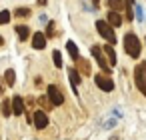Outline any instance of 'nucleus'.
Instances as JSON below:
<instances>
[{
    "instance_id": "16",
    "label": "nucleus",
    "mask_w": 146,
    "mask_h": 140,
    "mask_svg": "<svg viewBox=\"0 0 146 140\" xmlns=\"http://www.w3.org/2000/svg\"><path fill=\"white\" fill-rule=\"evenodd\" d=\"M108 6H110V10L120 12V10L124 8V2H122V0H108Z\"/></svg>"
},
{
    "instance_id": "9",
    "label": "nucleus",
    "mask_w": 146,
    "mask_h": 140,
    "mask_svg": "<svg viewBox=\"0 0 146 140\" xmlns=\"http://www.w3.org/2000/svg\"><path fill=\"white\" fill-rule=\"evenodd\" d=\"M32 46H34L36 50H42V48L46 46V34H42V32H36V34L32 36Z\"/></svg>"
},
{
    "instance_id": "13",
    "label": "nucleus",
    "mask_w": 146,
    "mask_h": 140,
    "mask_svg": "<svg viewBox=\"0 0 146 140\" xmlns=\"http://www.w3.org/2000/svg\"><path fill=\"white\" fill-rule=\"evenodd\" d=\"M76 64H78V72H82V74H90V64H88V60H84V58H76Z\"/></svg>"
},
{
    "instance_id": "1",
    "label": "nucleus",
    "mask_w": 146,
    "mask_h": 140,
    "mask_svg": "<svg viewBox=\"0 0 146 140\" xmlns=\"http://www.w3.org/2000/svg\"><path fill=\"white\" fill-rule=\"evenodd\" d=\"M124 50L130 58H138L140 56V40L134 32H128L124 36Z\"/></svg>"
},
{
    "instance_id": "19",
    "label": "nucleus",
    "mask_w": 146,
    "mask_h": 140,
    "mask_svg": "<svg viewBox=\"0 0 146 140\" xmlns=\"http://www.w3.org/2000/svg\"><path fill=\"white\" fill-rule=\"evenodd\" d=\"M52 58H54V66H56V68H62V56H60L58 50L52 52Z\"/></svg>"
},
{
    "instance_id": "3",
    "label": "nucleus",
    "mask_w": 146,
    "mask_h": 140,
    "mask_svg": "<svg viewBox=\"0 0 146 140\" xmlns=\"http://www.w3.org/2000/svg\"><path fill=\"white\" fill-rule=\"evenodd\" d=\"M96 30H98V34H100L106 42H110V44H114V42H116L114 28L108 24V20H98V22H96Z\"/></svg>"
},
{
    "instance_id": "11",
    "label": "nucleus",
    "mask_w": 146,
    "mask_h": 140,
    "mask_svg": "<svg viewBox=\"0 0 146 140\" xmlns=\"http://www.w3.org/2000/svg\"><path fill=\"white\" fill-rule=\"evenodd\" d=\"M102 52L108 56V64H110V66H114L118 58H116V54H114V48H112V44H106V46H102Z\"/></svg>"
},
{
    "instance_id": "12",
    "label": "nucleus",
    "mask_w": 146,
    "mask_h": 140,
    "mask_svg": "<svg viewBox=\"0 0 146 140\" xmlns=\"http://www.w3.org/2000/svg\"><path fill=\"white\" fill-rule=\"evenodd\" d=\"M68 78H70V82H72V88H74V92L78 94V90H76V88H78V84H80V72L72 68V70H68Z\"/></svg>"
},
{
    "instance_id": "15",
    "label": "nucleus",
    "mask_w": 146,
    "mask_h": 140,
    "mask_svg": "<svg viewBox=\"0 0 146 140\" xmlns=\"http://www.w3.org/2000/svg\"><path fill=\"white\" fill-rule=\"evenodd\" d=\"M66 50H68V54H70V58L72 60H76L80 54H78V48H76V44L74 42H66Z\"/></svg>"
},
{
    "instance_id": "10",
    "label": "nucleus",
    "mask_w": 146,
    "mask_h": 140,
    "mask_svg": "<svg viewBox=\"0 0 146 140\" xmlns=\"http://www.w3.org/2000/svg\"><path fill=\"white\" fill-rule=\"evenodd\" d=\"M108 24H110L112 28L120 26V24H122V16H120V12H116V10H110V12H108Z\"/></svg>"
},
{
    "instance_id": "8",
    "label": "nucleus",
    "mask_w": 146,
    "mask_h": 140,
    "mask_svg": "<svg viewBox=\"0 0 146 140\" xmlns=\"http://www.w3.org/2000/svg\"><path fill=\"white\" fill-rule=\"evenodd\" d=\"M10 104H12V112H14V116H20V114L24 112V100H22L20 96H14V98L10 100Z\"/></svg>"
},
{
    "instance_id": "29",
    "label": "nucleus",
    "mask_w": 146,
    "mask_h": 140,
    "mask_svg": "<svg viewBox=\"0 0 146 140\" xmlns=\"http://www.w3.org/2000/svg\"><path fill=\"white\" fill-rule=\"evenodd\" d=\"M144 40H146V38H144Z\"/></svg>"
},
{
    "instance_id": "4",
    "label": "nucleus",
    "mask_w": 146,
    "mask_h": 140,
    "mask_svg": "<svg viewBox=\"0 0 146 140\" xmlns=\"http://www.w3.org/2000/svg\"><path fill=\"white\" fill-rule=\"evenodd\" d=\"M94 82H96V86H98L100 90H104V92H112V90H114V82H112V78H110L108 74H96V76H94Z\"/></svg>"
},
{
    "instance_id": "25",
    "label": "nucleus",
    "mask_w": 146,
    "mask_h": 140,
    "mask_svg": "<svg viewBox=\"0 0 146 140\" xmlns=\"http://www.w3.org/2000/svg\"><path fill=\"white\" fill-rule=\"evenodd\" d=\"M46 36H54V22H48V28H46Z\"/></svg>"
},
{
    "instance_id": "21",
    "label": "nucleus",
    "mask_w": 146,
    "mask_h": 140,
    "mask_svg": "<svg viewBox=\"0 0 146 140\" xmlns=\"http://www.w3.org/2000/svg\"><path fill=\"white\" fill-rule=\"evenodd\" d=\"M116 124H118V120H116V118H110V120H106V122L102 124V128H104V130H108V128H114Z\"/></svg>"
},
{
    "instance_id": "27",
    "label": "nucleus",
    "mask_w": 146,
    "mask_h": 140,
    "mask_svg": "<svg viewBox=\"0 0 146 140\" xmlns=\"http://www.w3.org/2000/svg\"><path fill=\"white\" fill-rule=\"evenodd\" d=\"M2 42H4V38H2V36H0V46H2Z\"/></svg>"
},
{
    "instance_id": "14",
    "label": "nucleus",
    "mask_w": 146,
    "mask_h": 140,
    "mask_svg": "<svg viewBox=\"0 0 146 140\" xmlns=\"http://www.w3.org/2000/svg\"><path fill=\"white\" fill-rule=\"evenodd\" d=\"M16 32H18V38L24 42L28 36H30V30H28V26H24V24H20V26H16Z\"/></svg>"
},
{
    "instance_id": "6",
    "label": "nucleus",
    "mask_w": 146,
    "mask_h": 140,
    "mask_svg": "<svg viewBox=\"0 0 146 140\" xmlns=\"http://www.w3.org/2000/svg\"><path fill=\"white\" fill-rule=\"evenodd\" d=\"M46 90H48V100L52 102V106H60V104L64 102V96H62V92H60V90H58L54 84H50Z\"/></svg>"
},
{
    "instance_id": "22",
    "label": "nucleus",
    "mask_w": 146,
    "mask_h": 140,
    "mask_svg": "<svg viewBox=\"0 0 146 140\" xmlns=\"http://www.w3.org/2000/svg\"><path fill=\"white\" fill-rule=\"evenodd\" d=\"M134 16H136V20H142V18H144V10H142V6H140V4H136Z\"/></svg>"
},
{
    "instance_id": "5",
    "label": "nucleus",
    "mask_w": 146,
    "mask_h": 140,
    "mask_svg": "<svg viewBox=\"0 0 146 140\" xmlns=\"http://www.w3.org/2000/svg\"><path fill=\"white\" fill-rule=\"evenodd\" d=\"M92 56L96 58V62L104 70V74H110V64L106 62V58H102V48L100 46H92Z\"/></svg>"
},
{
    "instance_id": "28",
    "label": "nucleus",
    "mask_w": 146,
    "mask_h": 140,
    "mask_svg": "<svg viewBox=\"0 0 146 140\" xmlns=\"http://www.w3.org/2000/svg\"><path fill=\"white\" fill-rule=\"evenodd\" d=\"M2 92H4V90H2V84H0V94H2Z\"/></svg>"
},
{
    "instance_id": "18",
    "label": "nucleus",
    "mask_w": 146,
    "mask_h": 140,
    "mask_svg": "<svg viewBox=\"0 0 146 140\" xmlns=\"http://www.w3.org/2000/svg\"><path fill=\"white\" fill-rule=\"evenodd\" d=\"M2 114H4V116H10V114H12V104H10V100H4V102H2Z\"/></svg>"
},
{
    "instance_id": "26",
    "label": "nucleus",
    "mask_w": 146,
    "mask_h": 140,
    "mask_svg": "<svg viewBox=\"0 0 146 140\" xmlns=\"http://www.w3.org/2000/svg\"><path fill=\"white\" fill-rule=\"evenodd\" d=\"M36 2H38V4H40V6H44V4H46V2H48V0H36Z\"/></svg>"
},
{
    "instance_id": "2",
    "label": "nucleus",
    "mask_w": 146,
    "mask_h": 140,
    "mask_svg": "<svg viewBox=\"0 0 146 140\" xmlns=\"http://www.w3.org/2000/svg\"><path fill=\"white\" fill-rule=\"evenodd\" d=\"M134 84H136V88L146 96V62H140V64L134 68Z\"/></svg>"
},
{
    "instance_id": "24",
    "label": "nucleus",
    "mask_w": 146,
    "mask_h": 140,
    "mask_svg": "<svg viewBox=\"0 0 146 140\" xmlns=\"http://www.w3.org/2000/svg\"><path fill=\"white\" fill-rule=\"evenodd\" d=\"M14 14H16V16H28V14H30V10H28V8H24V6H22V8H18V10H16V12H14Z\"/></svg>"
},
{
    "instance_id": "23",
    "label": "nucleus",
    "mask_w": 146,
    "mask_h": 140,
    "mask_svg": "<svg viewBox=\"0 0 146 140\" xmlns=\"http://www.w3.org/2000/svg\"><path fill=\"white\" fill-rule=\"evenodd\" d=\"M38 102H40V104H42L46 110H48V108H52V102H50L48 98H44V96H42V98H38Z\"/></svg>"
},
{
    "instance_id": "17",
    "label": "nucleus",
    "mask_w": 146,
    "mask_h": 140,
    "mask_svg": "<svg viewBox=\"0 0 146 140\" xmlns=\"http://www.w3.org/2000/svg\"><path fill=\"white\" fill-rule=\"evenodd\" d=\"M4 78H6V84H8V86H14L16 76H14V70H12V68H10V70H6V76H4Z\"/></svg>"
},
{
    "instance_id": "7",
    "label": "nucleus",
    "mask_w": 146,
    "mask_h": 140,
    "mask_svg": "<svg viewBox=\"0 0 146 140\" xmlns=\"http://www.w3.org/2000/svg\"><path fill=\"white\" fill-rule=\"evenodd\" d=\"M32 122H34V126H36L38 130L46 128V126H48V116H46V112H44V110H36L34 116H32Z\"/></svg>"
},
{
    "instance_id": "20",
    "label": "nucleus",
    "mask_w": 146,
    "mask_h": 140,
    "mask_svg": "<svg viewBox=\"0 0 146 140\" xmlns=\"http://www.w3.org/2000/svg\"><path fill=\"white\" fill-rule=\"evenodd\" d=\"M10 22V12L8 10H0V24H8Z\"/></svg>"
}]
</instances>
